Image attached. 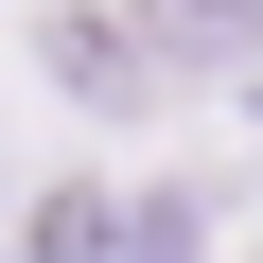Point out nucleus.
Segmentation results:
<instances>
[{
    "label": "nucleus",
    "mask_w": 263,
    "mask_h": 263,
    "mask_svg": "<svg viewBox=\"0 0 263 263\" xmlns=\"http://www.w3.org/2000/svg\"><path fill=\"white\" fill-rule=\"evenodd\" d=\"M35 53H53V88H70V105H105V123H123V105H158V88H176V70L141 53V18H88V0H70V18H53Z\"/></svg>",
    "instance_id": "f257e3e1"
},
{
    "label": "nucleus",
    "mask_w": 263,
    "mask_h": 263,
    "mask_svg": "<svg viewBox=\"0 0 263 263\" xmlns=\"http://www.w3.org/2000/svg\"><path fill=\"white\" fill-rule=\"evenodd\" d=\"M123 263H211V193H123Z\"/></svg>",
    "instance_id": "f03ea898"
},
{
    "label": "nucleus",
    "mask_w": 263,
    "mask_h": 263,
    "mask_svg": "<svg viewBox=\"0 0 263 263\" xmlns=\"http://www.w3.org/2000/svg\"><path fill=\"white\" fill-rule=\"evenodd\" d=\"M211 18H228V35H263V0H211Z\"/></svg>",
    "instance_id": "7ed1b4c3"
}]
</instances>
